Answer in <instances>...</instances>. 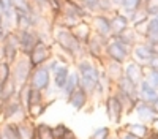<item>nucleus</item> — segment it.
<instances>
[{
	"label": "nucleus",
	"mask_w": 158,
	"mask_h": 139,
	"mask_svg": "<svg viewBox=\"0 0 158 139\" xmlns=\"http://www.w3.org/2000/svg\"><path fill=\"white\" fill-rule=\"evenodd\" d=\"M52 44L62 51H65L67 54H70L74 59V62L79 60L81 57H85L84 44L71 33L70 29H63V27L52 29Z\"/></svg>",
	"instance_id": "1"
},
{
	"label": "nucleus",
	"mask_w": 158,
	"mask_h": 139,
	"mask_svg": "<svg viewBox=\"0 0 158 139\" xmlns=\"http://www.w3.org/2000/svg\"><path fill=\"white\" fill-rule=\"evenodd\" d=\"M74 70L79 74V85L89 93V96H92L95 92L98 74H100V67L97 65V62L89 59L87 55L81 57L74 62Z\"/></svg>",
	"instance_id": "2"
},
{
	"label": "nucleus",
	"mask_w": 158,
	"mask_h": 139,
	"mask_svg": "<svg viewBox=\"0 0 158 139\" xmlns=\"http://www.w3.org/2000/svg\"><path fill=\"white\" fill-rule=\"evenodd\" d=\"M24 119H27V112H25V109L19 103L18 96H13L0 103V122L18 123Z\"/></svg>",
	"instance_id": "3"
},
{
	"label": "nucleus",
	"mask_w": 158,
	"mask_h": 139,
	"mask_svg": "<svg viewBox=\"0 0 158 139\" xmlns=\"http://www.w3.org/2000/svg\"><path fill=\"white\" fill-rule=\"evenodd\" d=\"M109 38H103L100 35H95L92 32V35L89 36V40L84 43V49H85V55L92 60H95L97 63H103V60L106 59L104 55V49H106V43Z\"/></svg>",
	"instance_id": "4"
},
{
	"label": "nucleus",
	"mask_w": 158,
	"mask_h": 139,
	"mask_svg": "<svg viewBox=\"0 0 158 139\" xmlns=\"http://www.w3.org/2000/svg\"><path fill=\"white\" fill-rule=\"evenodd\" d=\"M32 70L33 68L30 65L27 55H19L16 59V62L11 65V78L16 82L18 88L24 84H29V78H30Z\"/></svg>",
	"instance_id": "5"
},
{
	"label": "nucleus",
	"mask_w": 158,
	"mask_h": 139,
	"mask_svg": "<svg viewBox=\"0 0 158 139\" xmlns=\"http://www.w3.org/2000/svg\"><path fill=\"white\" fill-rule=\"evenodd\" d=\"M19 55H21V52H19L18 35H16V30H11L5 36V40L0 43V59L6 60L8 63L13 65Z\"/></svg>",
	"instance_id": "6"
},
{
	"label": "nucleus",
	"mask_w": 158,
	"mask_h": 139,
	"mask_svg": "<svg viewBox=\"0 0 158 139\" xmlns=\"http://www.w3.org/2000/svg\"><path fill=\"white\" fill-rule=\"evenodd\" d=\"M54 46L51 43H44V41H38L36 46L30 51V54L27 55L29 57V62L32 68H36V67H41V65H46L48 60L52 59L54 55Z\"/></svg>",
	"instance_id": "7"
},
{
	"label": "nucleus",
	"mask_w": 158,
	"mask_h": 139,
	"mask_svg": "<svg viewBox=\"0 0 158 139\" xmlns=\"http://www.w3.org/2000/svg\"><path fill=\"white\" fill-rule=\"evenodd\" d=\"M29 85L36 88V90H41V92H46L52 85V74L46 65L36 67L32 70L30 78H29Z\"/></svg>",
	"instance_id": "8"
},
{
	"label": "nucleus",
	"mask_w": 158,
	"mask_h": 139,
	"mask_svg": "<svg viewBox=\"0 0 158 139\" xmlns=\"http://www.w3.org/2000/svg\"><path fill=\"white\" fill-rule=\"evenodd\" d=\"M104 55L109 60L118 62V63H125L127 60H130V47H127L125 44H122L115 38H109L106 43V49H104Z\"/></svg>",
	"instance_id": "9"
},
{
	"label": "nucleus",
	"mask_w": 158,
	"mask_h": 139,
	"mask_svg": "<svg viewBox=\"0 0 158 139\" xmlns=\"http://www.w3.org/2000/svg\"><path fill=\"white\" fill-rule=\"evenodd\" d=\"M153 54L155 52H153L152 44H149L146 40L138 41L133 47L130 49V59L135 60L136 63H139V65H142L144 68L149 65V62L153 57Z\"/></svg>",
	"instance_id": "10"
},
{
	"label": "nucleus",
	"mask_w": 158,
	"mask_h": 139,
	"mask_svg": "<svg viewBox=\"0 0 158 139\" xmlns=\"http://www.w3.org/2000/svg\"><path fill=\"white\" fill-rule=\"evenodd\" d=\"M90 29L95 35H100L103 38H111V18L109 14H103V13H97V14H90L87 18Z\"/></svg>",
	"instance_id": "11"
},
{
	"label": "nucleus",
	"mask_w": 158,
	"mask_h": 139,
	"mask_svg": "<svg viewBox=\"0 0 158 139\" xmlns=\"http://www.w3.org/2000/svg\"><path fill=\"white\" fill-rule=\"evenodd\" d=\"M18 41H19V52L21 55H29L30 51L36 46L40 40L36 29H25V30H16Z\"/></svg>",
	"instance_id": "12"
},
{
	"label": "nucleus",
	"mask_w": 158,
	"mask_h": 139,
	"mask_svg": "<svg viewBox=\"0 0 158 139\" xmlns=\"http://www.w3.org/2000/svg\"><path fill=\"white\" fill-rule=\"evenodd\" d=\"M103 104H104V111H106V114H108L109 122L114 123V125H120L125 114H123L120 101L117 100V96L114 95V92L109 93L106 98L103 100Z\"/></svg>",
	"instance_id": "13"
},
{
	"label": "nucleus",
	"mask_w": 158,
	"mask_h": 139,
	"mask_svg": "<svg viewBox=\"0 0 158 139\" xmlns=\"http://www.w3.org/2000/svg\"><path fill=\"white\" fill-rule=\"evenodd\" d=\"M65 18H73V19H87L89 14L81 5L79 0H62V8H60V14Z\"/></svg>",
	"instance_id": "14"
},
{
	"label": "nucleus",
	"mask_w": 158,
	"mask_h": 139,
	"mask_svg": "<svg viewBox=\"0 0 158 139\" xmlns=\"http://www.w3.org/2000/svg\"><path fill=\"white\" fill-rule=\"evenodd\" d=\"M133 112L136 114L138 122H142V123L150 125V126H152L153 120L158 117L155 114V111H153V108H152V104L146 103V101H141V100H138V103H136Z\"/></svg>",
	"instance_id": "15"
},
{
	"label": "nucleus",
	"mask_w": 158,
	"mask_h": 139,
	"mask_svg": "<svg viewBox=\"0 0 158 139\" xmlns=\"http://www.w3.org/2000/svg\"><path fill=\"white\" fill-rule=\"evenodd\" d=\"M144 74H146V68L142 65H139V63H136L135 60L130 59L123 63V76H127L133 84L138 85L144 79Z\"/></svg>",
	"instance_id": "16"
},
{
	"label": "nucleus",
	"mask_w": 158,
	"mask_h": 139,
	"mask_svg": "<svg viewBox=\"0 0 158 139\" xmlns=\"http://www.w3.org/2000/svg\"><path fill=\"white\" fill-rule=\"evenodd\" d=\"M67 103L74 109V111H84L85 108H87V104L90 103V96H89V93L84 90V88L79 85L76 90L67 98Z\"/></svg>",
	"instance_id": "17"
},
{
	"label": "nucleus",
	"mask_w": 158,
	"mask_h": 139,
	"mask_svg": "<svg viewBox=\"0 0 158 139\" xmlns=\"http://www.w3.org/2000/svg\"><path fill=\"white\" fill-rule=\"evenodd\" d=\"M109 18H111V36H117L122 32H125L128 27H131L128 18L122 11H114L112 14H109Z\"/></svg>",
	"instance_id": "18"
},
{
	"label": "nucleus",
	"mask_w": 158,
	"mask_h": 139,
	"mask_svg": "<svg viewBox=\"0 0 158 139\" xmlns=\"http://www.w3.org/2000/svg\"><path fill=\"white\" fill-rule=\"evenodd\" d=\"M103 70L106 71V74H108V78L111 79V82L115 84L123 76V63H118V62H114V60H109V59H104L103 60Z\"/></svg>",
	"instance_id": "19"
},
{
	"label": "nucleus",
	"mask_w": 158,
	"mask_h": 139,
	"mask_svg": "<svg viewBox=\"0 0 158 139\" xmlns=\"http://www.w3.org/2000/svg\"><path fill=\"white\" fill-rule=\"evenodd\" d=\"M114 90L120 92V93H123V95H127L130 98H133V100H139L138 98V85L131 82L127 76H122V78L114 84Z\"/></svg>",
	"instance_id": "20"
},
{
	"label": "nucleus",
	"mask_w": 158,
	"mask_h": 139,
	"mask_svg": "<svg viewBox=\"0 0 158 139\" xmlns=\"http://www.w3.org/2000/svg\"><path fill=\"white\" fill-rule=\"evenodd\" d=\"M156 96H158V88H153L146 79H142L138 84V98L141 101H146V103L152 104Z\"/></svg>",
	"instance_id": "21"
},
{
	"label": "nucleus",
	"mask_w": 158,
	"mask_h": 139,
	"mask_svg": "<svg viewBox=\"0 0 158 139\" xmlns=\"http://www.w3.org/2000/svg\"><path fill=\"white\" fill-rule=\"evenodd\" d=\"M15 125H16L18 139H35V122L33 120L27 117Z\"/></svg>",
	"instance_id": "22"
},
{
	"label": "nucleus",
	"mask_w": 158,
	"mask_h": 139,
	"mask_svg": "<svg viewBox=\"0 0 158 139\" xmlns=\"http://www.w3.org/2000/svg\"><path fill=\"white\" fill-rule=\"evenodd\" d=\"M70 71H71L70 65L60 63L59 68H57L56 71H52V73H51V74H52V84H54V87H56V90H57V92L65 85V82H67V79H68Z\"/></svg>",
	"instance_id": "23"
},
{
	"label": "nucleus",
	"mask_w": 158,
	"mask_h": 139,
	"mask_svg": "<svg viewBox=\"0 0 158 139\" xmlns=\"http://www.w3.org/2000/svg\"><path fill=\"white\" fill-rule=\"evenodd\" d=\"M70 30H71V33H73L82 44L89 40V36L92 35V29H90V24H89L87 19H81L76 25H73Z\"/></svg>",
	"instance_id": "24"
},
{
	"label": "nucleus",
	"mask_w": 158,
	"mask_h": 139,
	"mask_svg": "<svg viewBox=\"0 0 158 139\" xmlns=\"http://www.w3.org/2000/svg\"><path fill=\"white\" fill-rule=\"evenodd\" d=\"M123 128H125L128 133H131L133 136H136L138 139H146L147 134L150 133L152 126L142 123V122H128V123L123 125Z\"/></svg>",
	"instance_id": "25"
},
{
	"label": "nucleus",
	"mask_w": 158,
	"mask_h": 139,
	"mask_svg": "<svg viewBox=\"0 0 158 139\" xmlns=\"http://www.w3.org/2000/svg\"><path fill=\"white\" fill-rule=\"evenodd\" d=\"M79 87V74H77V71L76 70H71L70 71V74H68V79H67V82H65V85L59 90V93L67 100L76 88Z\"/></svg>",
	"instance_id": "26"
},
{
	"label": "nucleus",
	"mask_w": 158,
	"mask_h": 139,
	"mask_svg": "<svg viewBox=\"0 0 158 139\" xmlns=\"http://www.w3.org/2000/svg\"><path fill=\"white\" fill-rule=\"evenodd\" d=\"M149 44H156L158 43V14L156 16H150L147 19V30H146V36H144Z\"/></svg>",
	"instance_id": "27"
},
{
	"label": "nucleus",
	"mask_w": 158,
	"mask_h": 139,
	"mask_svg": "<svg viewBox=\"0 0 158 139\" xmlns=\"http://www.w3.org/2000/svg\"><path fill=\"white\" fill-rule=\"evenodd\" d=\"M112 38H115V40H118V41H120L122 44H125L127 47H133L138 41H141L142 40V38L135 32V29L133 27H128L125 32H122L120 35H117V36H112Z\"/></svg>",
	"instance_id": "28"
},
{
	"label": "nucleus",
	"mask_w": 158,
	"mask_h": 139,
	"mask_svg": "<svg viewBox=\"0 0 158 139\" xmlns=\"http://www.w3.org/2000/svg\"><path fill=\"white\" fill-rule=\"evenodd\" d=\"M52 101H54V100H49V101L46 100L44 103H41V104H33V106H30V108L27 109V117H29L30 120L36 122V120L46 112V109L52 104Z\"/></svg>",
	"instance_id": "29"
},
{
	"label": "nucleus",
	"mask_w": 158,
	"mask_h": 139,
	"mask_svg": "<svg viewBox=\"0 0 158 139\" xmlns=\"http://www.w3.org/2000/svg\"><path fill=\"white\" fill-rule=\"evenodd\" d=\"M35 139H56L52 126L44 122H35Z\"/></svg>",
	"instance_id": "30"
},
{
	"label": "nucleus",
	"mask_w": 158,
	"mask_h": 139,
	"mask_svg": "<svg viewBox=\"0 0 158 139\" xmlns=\"http://www.w3.org/2000/svg\"><path fill=\"white\" fill-rule=\"evenodd\" d=\"M112 92H114V95L117 96V100L120 101L125 116H127V114H130V112H133V109H135V106H136V103H138V100H133V98H130V96H127V95H123V93H120V92H117V90H112Z\"/></svg>",
	"instance_id": "31"
},
{
	"label": "nucleus",
	"mask_w": 158,
	"mask_h": 139,
	"mask_svg": "<svg viewBox=\"0 0 158 139\" xmlns=\"http://www.w3.org/2000/svg\"><path fill=\"white\" fill-rule=\"evenodd\" d=\"M16 93H18V85H16L15 81H13V78H10L2 85V101H6L13 96H16Z\"/></svg>",
	"instance_id": "32"
},
{
	"label": "nucleus",
	"mask_w": 158,
	"mask_h": 139,
	"mask_svg": "<svg viewBox=\"0 0 158 139\" xmlns=\"http://www.w3.org/2000/svg\"><path fill=\"white\" fill-rule=\"evenodd\" d=\"M0 136H2V139H18L16 125L8 122H0Z\"/></svg>",
	"instance_id": "33"
},
{
	"label": "nucleus",
	"mask_w": 158,
	"mask_h": 139,
	"mask_svg": "<svg viewBox=\"0 0 158 139\" xmlns=\"http://www.w3.org/2000/svg\"><path fill=\"white\" fill-rule=\"evenodd\" d=\"M46 101V95H44V92H41V90H36V88H30V95H29V106H27V109L30 108V106H33V104H41V103H44Z\"/></svg>",
	"instance_id": "34"
},
{
	"label": "nucleus",
	"mask_w": 158,
	"mask_h": 139,
	"mask_svg": "<svg viewBox=\"0 0 158 139\" xmlns=\"http://www.w3.org/2000/svg\"><path fill=\"white\" fill-rule=\"evenodd\" d=\"M142 5H144V0H122V6L118 11H123V13L138 11V10L142 8Z\"/></svg>",
	"instance_id": "35"
},
{
	"label": "nucleus",
	"mask_w": 158,
	"mask_h": 139,
	"mask_svg": "<svg viewBox=\"0 0 158 139\" xmlns=\"http://www.w3.org/2000/svg\"><path fill=\"white\" fill-rule=\"evenodd\" d=\"M13 2V8L16 11H24V13H32L35 10L32 0H11Z\"/></svg>",
	"instance_id": "36"
},
{
	"label": "nucleus",
	"mask_w": 158,
	"mask_h": 139,
	"mask_svg": "<svg viewBox=\"0 0 158 139\" xmlns=\"http://www.w3.org/2000/svg\"><path fill=\"white\" fill-rule=\"evenodd\" d=\"M11 78V63L0 59V85H3Z\"/></svg>",
	"instance_id": "37"
},
{
	"label": "nucleus",
	"mask_w": 158,
	"mask_h": 139,
	"mask_svg": "<svg viewBox=\"0 0 158 139\" xmlns=\"http://www.w3.org/2000/svg\"><path fill=\"white\" fill-rule=\"evenodd\" d=\"M111 134H112V130L109 128V126H100V128L92 131L89 139H109Z\"/></svg>",
	"instance_id": "38"
},
{
	"label": "nucleus",
	"mask_w": 158,
	"mask_h": 139,
	"mask_svg": "<svg viewBox=\"0 0 158 139\" xmlns=\"http://www.w3.org/2000/svg\"><path fill=\"white\" fill-rule=\"evenodd\" d=\"M144 79H146L153 88H158V70H152L146 67V74H144Z\"/></svg>",
	"instance_id": "39"
},
{
	"label": "nucleus",
	"mask_w": 158,
	"mask_h": 139,
	"mask_svg": "<svg viewBox=\"0 0 158 139\" xmlns=\"http://www.w3.org/2000/svg\"><path fill=\"white\" fill-rule=\"evenodd\" d=\"M142 10L150 16H156L158 14V0H146L142 5Z\"/></svg>",
	"instance_id": "40"
},
{
	"label": "nucleus",
	"mask_w": 158,
	"mask_h": 139,
	"mask_svg": "<svg viewBox=\"0 0 158 139\" xmlns=\"http://www.w3.org/2000/svg\"><path fill=\"white\" fill-rule=\"evenodd\" d=\"M60 8H62V0H49V16H51V21H54L60 14Z\"/></svg>",
	"instance_id": "41"
},
{
	"label": "nucleus",
	"mask_w": 158,
	"mask_h": 139,
	"mask_svg": "<svg viewBox=\"0 0 158 139\" xmlns=\"http://www.w3.org/2000/svg\"><path fill=\"white\" fill-rule=\"evenodd\" d=\"M68 130H70V126H68L67 123H62V122L52 126V133H54V137H56V139H62Z\"/></svg>",
	"instance_id": "42"
},
{
	"label": "nucleus",
	"mask_w": 158,
	"mask_h": 139,
	"mask_svg": "<svg viewBox=\"0 0 158 139\" xmlns=\"http://www.w3.org/2000/svg\"><path fill=\"white\" fill-rule=\"evenodd\" d=\"M98 8H100V13H103V14H109V13L115 11V8H114L111 0H100Z\"/></svg>",
	"instance_id": "43"
},
{
	"label": "nucleus",
	"mask_w": 158,
	"mask_h": 139,
	"mask_svg": "<svg viewBox=\"0 0 158 139\" xmlns=\"http://www.w3.org/2000/svg\"><path fill=\"white\" fill-rule=\"evenodd\" d=\"M115 134H117V137H118V139H138L136 136H133L131 133H128V131L123 128V126H120V128H117Z\"/></svg>",
	"instance_id": "44"
},
{
	"label": "nucleus",
	"mask_w": 158,
	"mask_h": 139,
	"mask_svg": "<svg viewBox=\"0 0 158 139\" xmlns=\"http://www.w3.org/2000/svg\"><path fill=\"white\" fill-rule=\"evenodd\" d=\"M59 65H60V60L56 59L54 55H52V59H49L48 63H46V67H48V70H49L51 73H52V71H56V70L59 68Z\"/></svg>",
	"instance_id": "45"
},
{
	"label": "nucleus",
	"mask_w": 158,
	"mask_h": 139,
	"mask_svg": "<svg viewBox=\"0 0 158 139\" xmlns=\"http://www.w3.org/2000/svg\"><path fill=\"white\" fill-rule=\"evenodd\" d=\"M13 8V2L11 0H0V11H6V10H11Z\"/></svg>",
	"instance_id": "46"
},
{
	"label": "nucleus",
	"mask_w": 158,
	"mask_h": 139,
	"mask_svg": "<svg viewBox=\"0 0 158 139\" xmlns=\"http://www.w3.org/2000/svg\"><path fill=\"white\" fill-rule=\"evenodd\" d=\"M147 68H152V70H158V54H153V57L150 59Z\"/></svg>",
	"instance_id": "47"
},
{
	"label": "nucleus",
	"mask_w": 158,
	"mask_h": 139,
	"mask_svg": "<svg viewBox=\"0 0 158 139\" xmlns=\"http://www.w3.org/2000/svg\"><path fill=\"white\" fill-rule=\"evenodd\" d=\"M0 22H2V21H0ZM8 35V30L3 27V25L2 24H0V43H2L3 40H5V36Z\"/></svg>",
	"instance_id": "48"
},
{
	"label": "nucleus",
	"mask_w": 158,
	"mask_h": 139,
	"mask_svg": "<svg viewBox=\"0 0 158 139\" xmlns=\"http://www.w3.org/2000/svg\"><path fill=\"white\" fill-rule=\"evenodd\" d=\"M146 139H158V131H156L155 128H150V133L147 134Z\"/></svg>",
	"instance_id": "49"
},
{
	"label": "nucleus",
	"mask_w": 158,
	"mask_h": 139,
	"mask_svg": "<svg viewBox=\"0 0 158 139\" xmlns=\"http://www.w3.org/2000/svg\"><path fill=\"white\" fill-rule=\"evenodd\" d=\"M152 108H153L155 114H156V116H158V96L155 98V101H153V103H152Z\"/></svg>",
	"instance_id": "50"
},
{
	"label": "nucleus",
	"mask_w": 158,
	"mask_h": 139,
	"mask_svg": "<svg viewBox=\"0 0 158 139\" xmlns=\"http://www.w3.org/2000/svg\"><path fill=\"white\" fill-rule=\"evenodd\" d=\"M152 125H153V126H155V130H156V131H158V117H156V119H155V120H153V123H152Z\"/></svg>",
	"instance_id": "51"
},
{
	"label": "nucleus",
	"mask_w": 158,
	"mask_h": 139,
	"mask_svg": "<svg viewBox=\"0 0 158 139\" xmlns=\"http://www.w3.org/2000/svg\"><path fill=\"white\" fill-rule=\"evenodd\" d=\"M152 47H153V52H155V54H158V43H156V44H153Z\"/></svg>",
	"instance_id": "52"
},
{
	"label": "nucleus",
	"mask_w": 158,
	"mask_h": 139,
	"mask_svg": "<svg viewBox=\"0 0 158 139\" xmlns=\"http://www.w3.org/2000/svg\"><path fill=\"white\" fill-rule=\"evenodd\" d=\"M109 139H118V137H117V134L114 133V134H111V136H109Z\"/></svg>",
	"instance_id": "53"
},
{
	"label": "nucleus",
	"mask_w": 158,
	"mask_h": 139,
	"mask_svg": "<svg viewBox=\"0 0 158 139\" xmlns=\"http://www.w3.org/2000/svg\"><path fill=\"white\" fill-rule=\"evenodd\" d=\"M0 103H2V85H0Z\"/></svg>",
	"instance_id": "54"
},
{
	"label": "nucleus",
	"mask_w": 158,
	"mask_h": 139,
	"mask_svg": "<svg viewBox=\"0 0 158 139\" xmlns=\"http://www.w3.org/2000/svg\"><path fill=\"white\" fill-rule=\"evenodd\" d=\"M144 2H146V0H144Z\"/></svg>",
	"instance_id": "55"
}]
</instances>
